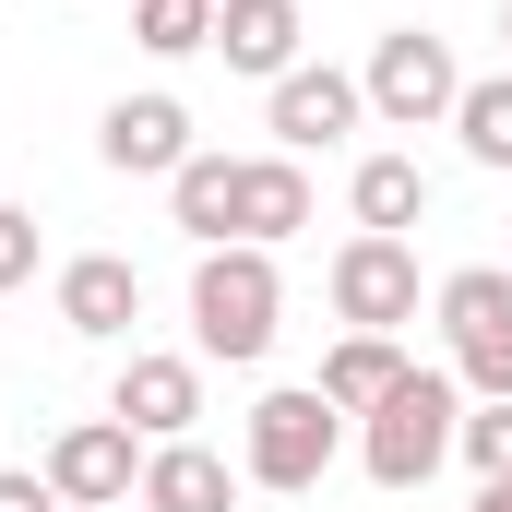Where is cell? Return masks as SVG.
<instances>
[{"label": "cell", "mask_w": 512, "mask_h": 512, "mask_svg": "<svg viewBox=\"0 0 512 512\" xmlns=\"http://www.w3.org/2000/svg\"><path fill=\"white\" fill-rule=\"evenodd\" d=\"M131 48H143V60H191V48H215V0H131Z\"/></svg>", "instance_id": "d6986e66"}, {"label": "cell", "mask_w": 512, "mask_h": 512, "mask_svg": "<svg viewBox=\"0 0 512 512\" xmlns=\"http://www.w3.org/2000/svg\"><path fill=\"white\" fill-rule=\"evenodd\" d=\"M0 512H60V489H48L36 465H0Z\"/></svg>", "instance_id": "7402d4cb"}, {"label": "cell", "mask_w": 512, "mask_h": 512, "mask_svg": "<svg viewBox=\"0 0 512 512\" xmlns=\"http://www.w3.org/2000/svg\"><path fill=\"white\" fill-rule=\"evenodd\" d=\"M274 322H286V274H274V251L227 239V251L191 262V358L262 370V358H274Z\"/></svg>", "instance_id": "7a4b0ae2"}, {"label": "cell", "mask_w": 512, "mask_h": 512, "mask_svg": "<svg viewBox=\"0 0 512 512\" xmlns=\"http://www.w3.org/2000/svg\"><path fill=\"white\" fill-rule=\"evenodd\" d=\"M453 453L477 465V489L512 477V405H465V429H453Z\"/></svg>", "instance_id": "ffe728a7"}, {"label": "cell", "mask_w": 512, "mask_h": 512, "mask_svg": "<svg viewBox=\"0 0 512 512\" xmlns=\"http://www.w3.org/2000/svg\"><path fill=\"white\" fill-rule=\"evenodd\" d=\"M453 429H465V382H453L441 358H417V370L358 417V465H370V489H393V501L429 489V477L453 465Z\"/></svg>", "instance_id": "6da1fadb"}, {"label": "cell", "mask_w": 512, "mask_h": 512, "mask_svg": "<svg viewBox=\"0 0 512 512\" xmlns=\"http://www.w3.org/2000/svg\"><path fill=\"white\" fill-rule=\"evenodd\" d=\"M358 84H370V120L382 131H453V108H465V60H453V36H429V24H393Z\"/></svg>", "instance_id": "5b68a950"}, {"label": "cell", "mask_w": 512, "mask_h": 512, "mask_svg": "<svg viewBox=\"0 0 512 512\" xmlns=\"http://www.w3.org/2000/svg\"><path fill=\"white\" fill-rule=\"evenodd\" d=\"M239 489H251V477H239L215 441H155L131 501H143V512H239Z\"/></svg>", "instance_id": "7c38bea8"}, {"label": "cell", "mask_w": 512, "mask_h": 512, "mask_svg": "<svg viewBox=\"0 0 512 512\" xmlns=\"http://www.w3.org/2000/svg\"><path fill=\"white\" fill-rule=\"evenodd\" d=\"M453 143H465L477 167H501V179H512V72H465V108H453Z\"/></svg>", "instance_id": "ac0fdd59"}, {"label": "cell", "mask_w": 512, "mask_h": 512, "mask_svg": "<svg viewBox=\"0 0 512 512\" xmlns=\"http://www.w3.org/2000/svg\"><path fill=\"white\" fill-rule=\"evenodd\" d=\"M346 215H358L370 239H405V227L429 215V167H417V155H358V167H346Z\"/></svg>", "instance_id": "2e32d148"}, {"label": "cell", "mask_w": 512, "mask_h": 512, "mask_svg": "<svg viewBox=\"0 0 512 512\" xmlns=\"http://www.w3.org/2000/svg\"><path fill=\"white\" fill-rule=\"evenodd\" d=\"M477 512H512V477H489V489H477Z\"/></svg>", "instance_id": "603a6c76"}, {"label": "cell", "mask_w": 512, "mask_h": 512, "mask_svg": "<svg viewBox=\"0 0 512 512\" xmlns=\"http://www.w3.org/2000/svg\"><path fill=\"white\" fill-rule=\"evenodd\" d=\"M48 310H60V334H84V346H120L131 322H143V274L120 251H72L48 274Z\"/></svg>", "instance_id": "30bf717a"}, {"label": "cell", "mask_w": 512, "mask_h": 512, "mask_svg": "<svg viewBox=\"0 0 512 512\" xmlns=\"http://www.w3.org/2000/svg\"><path fill=\"white\" fill-rule=\"evenodd\" d=\"M501 36H512V0H501Z\"/></svg>", "instance_id": "cb8c5ba5"}, {"label": "cell", "mask_w": 512, "mask_h": 512, "mask_svg": "<svg viewBox=\"0 0 512 512\" xmlns=\"http://www.w3.org/2000/svg\"><path fill=\"white\" fill-rule=\"evenodd\" d=\"M108 417H120L131 441H191V417H203V358H179V346H131L120 382H108Z\"/></svg>", "instance_id": "ba28073f"}, {"label": "cell", "mask_w": 512, "mask_h": 512, "mask_svg": "<svg viewBox=\"0 0 512 512\" xmlns=\"http://www.w3.org/2000/svg\"><path fill=\"white\" fill-rule=\"evenodd\" d=\"M346 405H322V382H274L239 417V477L251 489H274V501H310L322 477H334V453H346Z\"/></svg>", "instance_id": "3957f363"}, {"label": "cell", "mask_w": 512, "mask_h": 512, "mask_svg": "<svg viewBox=\"0 0 512 512\" xmlns=\"http://www.w3.org/2000/svg\"><path fill=\"white\" fill-rule=\"evenodd\" d=\"M310 227V167L298 155H239V239L251 251H286Z\"/></svg>", "instance_id": "5bb4252c"}, {"label": "cell", "mask_w": 512, "mask_h": 512, "mask_svg": "<svg viewBox=\"0 0 512 512\" xmlns=\"http://www.w3.org/2000/svg\"><path fill=\"white\" fill-rule=\"evenodd\" d=\"M167 227H179L191 251H227V239H239V155L203 143V155L167 179Z\"/></svg>", "instance_id": "9a60e30c"}, {"label": "cell", "mask_w": 512, "mask_h": 512, "mask_svg": "<svg viewBox=\"0 0 512 512\" xmlns=\"http://www.w3.org/2000/svg\"><path fill=\"white\" fill-rule=\"evenodd\" d=\"M429 322H441V370L477 405H512V262H453L429 286Z\"/></svg>", "instance_id": "277c9868"}, {"label": "cell", "mask_w": 512, "mask_h": 512, "mask_svg": "<svg viewBox=\"0 0 512 512\" xmlns=\"http://www.w3.org/2000/svg\"><path fill=\"white\" fill-rule=\"evenodd\" d=\"M36 251H48V239H36V215H24V203H0V298H12V286H36Z\"/></svg>", "instance_id": "44dd1931"}, {"label": "cell", "mask_w": 512, "mask_h": 512, "mask_svg": "<svg viewBox=\"0 0 512 512\" xmlns=\"http://www.w3.org/2000/svg\"><path fill=\"white\" fill-rule=\"evenodd\" d=\"M298 0H215V60L227 72H251V84H286L298 72Z\"/></svg>", "instance_id": "4fadbf2b"}, {"label": "cell", "mask_w": 512, "mask_h": 512, "mask_svg": "<svg viewBox=\"0 0 512 512\" xmlns=\"http://www.w3.org/2000/svg\"><path fill=\"white\" fill-rule=\"evenodd\" d=\"M143 453H155V441H131L120 417H72V429L48 441L36 477L60 489V512H120L131 489H143Z\"/></svg>", "instance_id": "52a82bcc"}, {"label": "cell", "mask_w": 512, "mask_h": 512, "mask_svg": "<svg viewBox=\"0 0 512 512\" xmlns=\"http://www.w3.org/2000/svg\"><path fill=\"white\" fill-rule=\"evenodd\" d=\"M96 155H108L120 179H179L203 143H191V108H179V96H120V108L96 120Z\"/></svg>", "instance_id": "8fae6325"}, {"label": "cell", "mask_w": 512, "mask_h": 512, "mask_svg": "<svg viewBox=\"0 0 512 512\" xmlns=\"http://www.w3.org/2000/svg\"><path fill=\"white\" fill-rule=\"evenodd\" d=\"M405 370H417V358H405V334H334V358H322V405L370 417V405H382Z\"/></svg>", "instance_id": "e0dca14e"}, {"label": "cell", "mask_w": 512, "mask_h": 512, "mask_svg": "<svg viewBox=\"0 0 512 512\" xmlns=\"http://www.w3.org/2000/svg\"><path fill=\"white\" fill-rule=\"evenodd\" d=\"M358 120H370V84L334 72V60H298V72L274 84V155H334Z\"/></svg>", "instance_id": "9c48e42d"}, {"label": "cell", "mask_w": 512, "mask_h": 512, "mask_svg": "<svg viewBox=\"0 0 512 512\" xmlns=\"http://www.w3.org/2000/svg\"><path fill=\"white\" fill-rule=\"evenodd\" d=\"M322 298H334V322L346 334H405L417 322V239H346V251L322 262Z\"/></svg>", "instance_id": "8992f818"}]
</instances>
